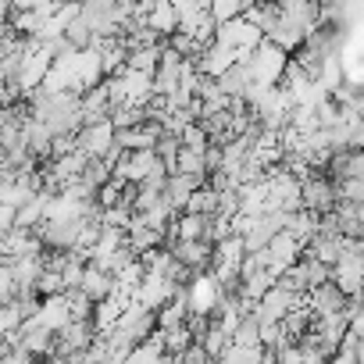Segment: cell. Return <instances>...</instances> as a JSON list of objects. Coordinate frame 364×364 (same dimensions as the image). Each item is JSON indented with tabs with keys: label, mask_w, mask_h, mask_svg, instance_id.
I'll list each match as a JSON object with an SVG mask.
<instances>
[{
	"label": "cell",
	"mask_w": 364,
	"mask_h": 364,
	"mask_svg": "<svg viewBox=\"0 0 364 364\" xmlns=\"http://www.w3.org/2000/svg\"><path fill=\"white\" fill-rule=\"evenodd\" d=\"M75 139H79V150L90 161H107V154L118 146V129H114V122H100V125L82 129Z\"/></svg>",
	"instance_id": "7a4b0ae2"
},
{
	"label": "cell",
	"mask_w": 364,
	"mask_h": 364,
	"mask_svg": "<svg viewBox=\"0 0 364 364\" xmlns=\"http://www.w3.org/2000/svg\"><path fill=\"white\" fill-rule=\"evenodd\" d=\"M161 58H164V47H143V50H132V54H129V65H125V68L143 72V75H157Z\"/></svg>",
	"instance_id": "3957f363"
},
{
	"label": "cell",
	"mask_w": 364,
	"mask_h": 364,
	"mask_svg": "<svg viewBox=\"0 0 364 364\" xmlns=\"http://www.w3.org/2000/svg\"><path fill=\"white\" fill-rule=\"evenodd\" d=\"M339 208V197H336V182L328 175H311L304 178V211L311 215H332Z\"/></svg>",
	"instance_id": "6da1fadb"
}]
</instances>
